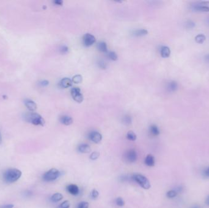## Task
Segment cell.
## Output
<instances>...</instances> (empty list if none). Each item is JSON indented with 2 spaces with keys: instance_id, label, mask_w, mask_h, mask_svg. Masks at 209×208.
I'll return each mask as SVG.
<instances>
[{
  "instance_id": "cell-1",
  "label": "cell",
  "mask_w": 209,
  "mask_h": 208,
  "mask_svg": "<svg viewBox=\"0 0 209 208\" xmlns=\"http://www.w3.org/2000/svg\"><path fill=\"white\" fill-rule=\"evenodd\" d=\"M22 173L17 168H9L3 173V179L7 183H12L17 181L22 176Z\"/></svg>"
},
{
  "instance_id": "cell-2",
  "label": "cell",
  "mask_w": 209,
  "mask_h": 208,
  "mask_svg": "<svg viewBox=\"0 0 209 208\" xmlns=\"http://www.w3.org/2000/svg\"><path fill=\"white\" fill-rule=\"evenodd\" d=\"M25 120L32 124L34 125H40L44 126L45 124V120L42 118V117L39 115V113L35 112L28 113L25 115Z\"/></svg>"
},
{
  "instance_id": "cell-3",
  "label": "cell",
  "mask_w": 209,
  "mask_h": 208,
  "mask_svg": "<svg viewBox=\"0 0 209 208\" xmlns=\"http://www.w3.org/2000/svg\"><path fill=\"white\" fill-rule=\"evenodd\" d=\"M133 178H134V180L142 187L144 189H149L151 187L150 181H149V179L144 176V175H141V174H135L133 176Z\"/></svg>"
},
{
  "instance_id": "cell-4",
  "label": "cell",
  "mask_w": 209,
  "mask_h": 208,
  "mask_svg": "<svg viewBox=\"0 0 209 208\" xmlns=\"http://www.w3.org/2000/svg\"><path fill=\"white\" fill-rule=\"evenodd\" d=\"M61 175L60 172L58 169L53 168L49 170L43 175V179L46 182H50L58 179Z\"/></svg>"
},
{
  "instance_id": "cell-5",
  "label": "cell",
  "mask_w": 209,
  "mask_h": 208,
  "mask_svg": "<svg viewBox=\"0 0 209 208\" xmlns=\"http://www.w3.org/2000/svg\"><path fill=\"white\" fill-rule=\"evenodd\" d=\"M138 155L134 149L127 150L124 154V159L128 163H134L137 160Z\"/></svg>"
},
{
  "instance_id": "cell-6",
  "label": "cell",
  "mask_w": 209,
  "mask_h": 208,
  "mask_svg": "<svg viewBox=\"0 0 209 208\" xmlns=\"http://www.w3.org/2000/svg\"><path fill=\"white\" fill-rule=\"evenodd\" d=\"M193 9L196 11L209 12V1H199L193 5Z\"/></svg>"
},
{
  "instance_id": "cell-7",
  "label": "cell",
  "mask_w": 209,
  "mask_h": 208,
  "mask_svg": "<svg viewBox=\"0 0 209 208\" xmlns=\"http://www.w3.org/2000/svg\"><path fill=\"white\" fill-rule=\"evenodd\" d=\"M71 95L73 99L77 103H81L83 101V96L81 90L78 87H73L71 89Z\"/></svg>"
},
{
  "instance_id": "cell-8",
  "label": "cell",
  "mask_w": 209,
  "mask_h": 208,
  "mask_svg": "<svg viewBox=\"0 0 209 208\" xmlns=\"http://www.w3.org/2000/svg\"><path fill=\"white\" fill-rule=\"evenodd\" d=\"M83 44L85 46L89 47L92 46L95 42H96V37L93 35L87 33L83 36Z\"/></svg>"
},
{
  "instance_id": "cell-9",
  "label": "cell",
  "mask_w": 209,
  "mask_h": 208,
  "mask_svg": "<svg viewBox=\"0 0 209 208\" xmlns=\"http://www.w3.org/2000/svg\"><path fill=\"white\" fill-rule=\"evenodd\" d=\"M89 139L94 143L99 144L102 139V136L97 131H92L89 134Z\"/></svg>"
},
{
  "instance_id": "cell-10",
  "label": "cell",
  "mask_w": 209,
  "mask_h": 208,
  "mask_svg": "<svg viewBox=\"0 0 209 208\" xmlns=\"http://www.w3.org/2000/svg\"><path fill=\"white\" fill-rule=\"evenodd\" d=\"M66 188H67V192L72 195H77L80 192L78 187L77 185L73 184L68 185Z\"/></svg>"
},
{
  "instance_id": "cell-11",
  "label": "cell",
  "mask_w": 209,
  "mask_h": 208,
  "mask_svg": "<svg viewBox=\"0 0 209 208\" xmlns=\"http://www.w3.org/2000/svg\"><path fill=\"white\" fill-rule=\"evenodd\" d=\"M72 82H73L70 79L68 78H64L61 80L60 82V85L61 88L66 89L71 87L72 85Z\"/></svg>"
},
{
  "instance_id": "cell-12",
  "label": "cell",
  "mask_w": 209,
  "mask_h": 208,
  "mask_svg": "<svg viewBox=\"0 0 209 208\" xmlns=\"http://www.w3.org/2000/svg\"><path fill=\"white\" fill-rule=\"evenodd\" d=\"M25 105L26 108L31 111H34L37 109V105L36 103L31 100H26L25 101Z\"/></svg>"
},
{
  "instance_id": "cell-13",
  "label": "cell",
  "mask_w": 209,
  "mask_h": 208,
  "mask_svg": "<svg viewBox=\"0 0 209 208\" xmlns=\"http://www.w3.org/2000/svg\"><path fill=\"white\" fill-rule=\"evenodd\" d=\"M60 122L64 125H70L73 123V119L72 117L68 116H62L60 117Z\"/></svg>"
},
{
  "instance_id": "cell-14",
  "label": "cell",
  "mask_w": 209,
  "mask_h": 208,
  "mask_svg": "<svg viewBox=\"0 0 209 208\" xmlns=\"http://www.w3.org/2000/svg\"><path fill=\"white\" fill-rule=\"evenodd\" d=\"M155 158L152 155H148L144 160V163L149 167H154L155 165Z\"/></svg>"
},
{
  "instance_id": "cell-15",
  "label": "cell",
  "mask_w": 209,
  "mask_h": 208,
  "mask_svg": "<svg viewBox=\"0 0 209 208\" xmlns=\"http://www.w3.org/2000/svg\"><path fill=\"white\" fill-rule=\"evenodd\" d=\"M160 54L161 57L164 58H167L168 57H169L171 54V50L169 47L166 46H163L161 47L160 50Z\"/></svg>"
},
{
  "instance_id": "cell-16",
  "label": "cell",
  "mask_w": 209,
  "mask_h": 208,
  "mask_svg": "<svg viewBox=\"0 0 209 208\" xmlns=\"http://www.w3.org/2000/svg\"><path fill=\"white\" fill-rule=\"evenodd\" d=\"M78 150L82 153H88L90 152L91 149L89 145L87 144H82L79 146Z\"/></svg>"
},
{
  "instance_id": "cell-17",
  "label": "cell",
  "mask_w": 209,
  "mask_h": 208,
  "mask_svg": "<svg viewBox=\"0 0 209 208\" xmlns=\"http://www.w3.org/2000/svg\"><path fill=\"white\" fill-rule=\"evenodd\" d=\"M150 133L153 136H157L160 134V130L157 126L155 125H151L149 128Z\"/></svg>"
},
{
  "instance_id": "cell-18",
  "label": "cell",
  "mask_w": 209,
  "mask_h": 208,
  "mask_svg": "<svg viewBox=\"0 0 209 208\" xmlns=\"http://www.w3.org/2000/svg\"><path fill=\"white\" fill-rule=\"evenodd\" d=\"M178 85L176 81H171L168 84V90L170 92H174L177 89Z\"/></svg>"
},
{
  "instance_id": "cell-19",
  "label": "cell",
  "mask_w": 209,
  "mask_h": 208,
  "mask_svg": "<svg viewBox=\"0 0 209 208\" xmlns=\"http://www.w3.org/2000/svg\"><path fill=\"white\" fill-rule=\"evenodd\" d=\"M63 198V195L61 194L60 193H56L54 194L52 197H51V200L53 202H58L61 201Z\"/></svg>"
},
{
  "instance_id": "cell-20",
  "label": "cell",
  "mask_w": 209,
  "mask_h": 208,
  "mask_svg": "<svg viewBox=\"0 0 209 208\" xmlns=\"http://www.w3.org/2000/svg\"><path fill=\"white\" fill-rule=\"evenodd\" d=\"M97 48L99 51H100L101 52H103V53H107L108 51L107 43L104 42H101L99 43V44L97 45Z\"/></svg>"
},
{
  "instance_id": "cell-21",
  "label": "cell",
  "mask_w": 209,
  "mask_h": 208,
  "mask_svg": "<svg viewBox=\"0 0 209 208\" xmlns=\"http://www.w3.org/2000/svg\"><path fill=\"white\" fill-rule=\"evenodd\" d=\"M195 41L196 43H199V44H201L202 43H204V42L205 40L206 39V37L205 35H204V34H198L197 35L196 37H195Z\"/></svg>"
},
{
  "instance_id": "cell-22",
  "label": "cell",
  "mask_w": 209,
  "mask_h": 208,
  "mask_svg": "<svg viewBox=\"0 0 209 208\" xmlns=\"http://www.w3.org/2000/svg\"><path fill=\"white\" fill-rule=\"evenodd\" d=\"M148 34V31L146 30H144V29H141V30H137L136 31H134V35L135 36H144V35H146Z\"/></svg>"
},
{
  "instance_id": "cell-23",
  "label": "cell",
  "mask_w": 209,
  "mask_h": 208,
  "mask_svg": "<svg viewBox=\"0 0 209 208\" xmlns=\"http://www.w3.org/2000/svg\"><path fill=\"white\" fill-rule=\"evenodd\" d=\"M127 139H128L129 140L131 141H135L136 140V135L135 134V133L134 132H133L131 131H130L127 132Z\"/></svg>"
},
{
  "instance_id": "cell-24",
  "label": "cell",
  "mask_w": 209,
  "mask_h": 208,
  "mask_svg": "<svg viewBox=\"0 0 209 208\" xmlns=\"http://www.w3.org/2000/svg\"><path fill=\"white\" fill-rule=\"evenodd\" d=\"M82 80H83L82 76L80 75V74H77V75L74 76V77L72 78V82L73 83L79 84V83H81L82 82Z\"/></svg>"
},
{
  "instance_id": "cell-25",
  "label": "cell",
  "mask_w": 209,
  "mask_h": 208,
  "mask_svg": "<svg viewBox=\"0 0 209 208\" xmlns=\"http://www.w3.org/2000/svg\"><path fill=\"white\" fill-rule=\"evenodd\" d=\"M122 122L123 123V124L126 125H130L132 122V120H131V117L129 116H124L122 119Z\"/></svg>"
},
{
  "instance_id": "cell-26",
  "label": "cell",
  "mask_w": 209,
  "mask_h": 208,
  "mask_svg": "<svg viewBox=\"0 0 209 208\" xmlns=\"http://www.w3.org/2000/svg\"><path fill=\"white\" fill-rule=\"evenodd\" d=\"M108 55L109 58L112 61H117L118 59V57L116 53L114 51H110L108 53Z\"/></svg>"
},
{
  "instance_id": "cell-27",
  "label": "cell",
  "mask_w": 209,
  "mask_h": 208,
  "mask_svg": "<svg viewBox=\"0 0 209 208\" xmlns=\"http://www.w3.org/2000/svg\"><path fill=\"white\" fill-rule=\"evenodd\" d=\"M177 195V192L175 190H171L166 194V196L169 198H173Z\"/></svg>"
},
{
  "instance_id": "cell-28",
  "label": "cell",
  "mask_w": 209,
  "mask_h": 208,
  "mask_svg": "<svg viewBox=\"0 0 209 208\" xmlns=\"http://www.w3.org/2000/svg\"><path fill=\"white\" fill-rule=\"evenodd\" d=\"M115 203L118 206H120V207H122V206H123L125 204V202L124 200H123L122 198L121 197H118L117 198L116 200H115Z\"/></svg>"
},
{
  "instance_id": "cell-29",
  "label": "cell",
  "mask_w": 209,
  "mask_h": 208,
  "mask_svg": "<svg viewBox=\"0 0 209 208\" xmlns=\"http://www.w3.org/2000/svg\"><path fill=\"white\" fill-rule=\"evenodd\" d=\"M100 156V153L99 152H97V151H95V152H93L91 156H90V159L92 160H95L99 158V157Z\"/></svg>"
},
{
  "instance_id": "cell-30",
  "label": "cell",
  "mask_w": 209,
  "mask_h": 208,
  "mask_svg": "<svg viewBox=\"0 0 209 208\" xmlns=\"http://www.w3.org/2000/svg\"><path fill=\"white\" fill-rule=\"evenodd\" d=\"M70 206V202L69 200H66L61 204V205L60 206V208H69Z\"/></svg>"
},
{
  "instance_id": "cell-31",
  "label": "cell",
  "mask_w": 209,
  "mask_h": 208,
  "mask_svg": "<svg viewBox=\"0 0 209 208\" xmlns=\"http://www.w3.org/2000/svg\"><path fill=\"white\" fill-rule=\"evenodd\" d=\"M88 207L89 203L86 202H82L78 206V208H88Z\"/></svg>"
},
{
  "instance_id": "cell-32",
  "label": "cell",
  "mask_w": 209,
  "mask_h": 208,
  "mask_svg": "<svg viewBox=\"0 0 209 208\" xmlns=\"http://www.w3.org/2000/svg\"><path fill=\"white\" fill-rule=\"evenodd\" d=\"M99 193L96 189H93L91 192V196L95 199V198H97L99 196Z\"/></svg>"
},
{
  "instance_id": "cell-33",
  "label": "cell",
  "mask_w": 209,
  "mask_h": 208,
  "mask_svg": "<svg viewBox=\"0 0 209 208\" xmlns=\"http://www.w3.org/2000/svg\"><path fill=\"white\" fill-rule=\"evenodd\" d=\"M60 51L62 54H66L69 52V48L67 46H62L60 48Z\"/></svg>"
},
{
  "instance_id": "cell-34",
  "label": "cell",
  "mask_w": 209,
  "mask_h": 208,
  "mask_svg": "<svg viewBox=\"0 0 209 208\" xmlns=\"http://www.w3.org/2000/svg\"><path fill=\"white\" fill-rule=\"evenodd\" d=\"M99 65L100 68H101V69H105L107 68V65H106L105 62H104L102 61H100Z\"/></svg>"
},
{
  "instance_id": "cell-35",
  "label": "cell",
  "mask_w": 209,
  "mask_h": 208,
  "mask_svg": "<svg viewBox=\"0 0 209 208\" xmlns=\"http://www.w3.org/2000/svg\"><path fill=\"white\" fill-rule=\"evenodd\" d=\"M53 3L57 6H62L63 1L62 0H55V1H53Z\"/></svg>"
},
{
  "instance_id": "cell-36",
  "label": "cell",
  "mask_w": 209,
  "mask_h": 208,
  "mask_svg": "<svg viewBox=\"0 0 209 208\" xmlns=\"http://www.w3.org/2000/svg\"><path fill=\"white\" fill-rule=\"evenodd\" d=\"M49 84V82L48 81H46V80L42 81H41V85L42 86H44V87L47 86Z\"/></svg>"
},
{
  "instance_id": "cell-37",
  "label": "cell",
  "mask_w": 209,
  "mask_h": 208,
  "mask_svg": "<svg viewBox=\"0 0 209 208\" xmlns=\"http://www.w3.org/2000/svg\"><path fill=\"white\" fill-rule=\"evenodd\" d=\"M13 207H14L13 204H7L0 207V208H13Z\"/></svg>"
},
{
  "instance_id": "cell-38",
  "label": "cell",
  "mask_w": 209,
  "mask_h": 208,
  "mask_svg": "<svg viewBox=\"0 0 209 208\" xmlns=\"http://www.w3.org/2000/svg\"><path fill=\"white\" fill-rule=\"evenodd\" d=\"M205 175L207 177H209V167L205 170Z\"/></svg>"
},
{
  "instance_id": "cell-39",
  "label": "cell",
  "mask_w": 209,
  "mask_h": 208,
  "mask_svg": "<svg viewBox=\"0 0 209 208\" xmlns=\"http://www.w3.org/2000/svg\"><path fill=\"white\" fill-rule=\"evenodd\" d=\"M205 203H206V204H207V205H208L209 206V196L207 197V200H206V201H205Z\"/></svg>"
},
{
  "instance_id": "cell-40",
  "label": "cell",
  "mask_w": 209,
  "mask_h": 208,
  "mask_svg": "<svg viewBox=\"0 0 209 208\" xmlns=\"http://www.w3.org/2000/svg\"><path fill=\"white\" fill-rule=\"evenodd\" d=\"M2 143V136H1V131H0V144Z\"/></svg>"
},
{
  "instance_id": "cell-41",
  "label": "cell",
  "mask_w": 209,
  "mask_h": 208,
  "mask_svg": "<svg viewBox=\"0 0 209 208\" xmlns=\"http://www.w3.org/2000/svg\"><path fill=\"white\" fill-rule=\"evenodd\" d=\"M192 208H201V207H199L198 206H194L193 207H192Z\"/></svg>"
},
{
  "instance_id": "cell-42",
  "label": "cell",
  "mask_w": 209,
  "mask_h": 208,
  "mask_svg": "<svg viewBox=\"0 0 209 208\" xmlns=\"http://www.w3.org/2000/svg\"><path fill=\"white\" fill-rule=\"evenodd\" d=\"M207 59H208V60H209V55H208V56H207Z\"/></svg>"
}]
</instances>
